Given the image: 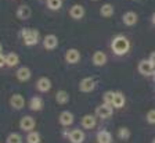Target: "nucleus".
I'll use <instances>...</instances> for the list:
<instances>
[{"mask_svg": "<svg viewBox=\"0 0 155 143\" xmlns=\"http://www.w3.org/2000/svg\"><path fill=\"white\" fill-rule=\"evenodd\" d=\"M118 136H119V139H122V140H127L130 138V131L125 127L120 128V129L118 131Z\"/></svg>", "mask_w": 155, "mask_h": 143, "instance_id": "obj_28", "label": "nucleus"}, {"mask_svg": "<svg viewBox=\"0 0 155 143\" xmlns=\"http://www.w3.org/2000/svg\"><path fill=\"white\" fill-rule=\"evenodd\" d=\"M111 47H112V50H114V53H115V54L123 56V54H126V53L129 52L130 42L126 39L125 36H116L115 39L112 40Z\"/></svg>", "mask_w": 155, "mask_h": 143, "instance_id": "obj_1", "label": "nucleus"}, {"mask_svg": "<svg viewBox=\"0 0 155 143\" xmlns=\"http://www.w3.org/2000/svg\"><path fill=\"white\" fill-rule=\"evenodd\" d=\"M47 6L50 10H60L62 6V0H47Z\"/></svg>", "mask_w": 155, "mask_h": 143, "instance_id": "obj_26", "label": "nucleus"}, {"mask_svg": "<svg viewBox=\"0 0 155 143\" xmlns=\"http://www.w3.org/2000/svg\"><path fill=\"white\" fill-rule=\"evenodd\" d=\"M81 90L82 92H91L94 88H96V79L94 78H84V79H82V82H81Z\"/></svg>", "mask_w": 155, "mask_h": 143, "instance_id": "obj_6", "label": "nucleus"}, {"mask_svg": "<svg viewBox=\"0 0 155 143\" xmlns=\"http://www.w3.org/2000/svg\"><path fill=\"white\" fill-rule=\"evenodd\" d=\"M152 77H154V81H155V71H154V74H152Z\"/></svg>", "mask_w": 155, "mask_h": 143, "instance_id": "obj_35", "label": "nucleus"}, {"mask_svg": "<svg viewBox=\"0 0 155 143\" xmlns=\"http://www.w3.org/2000/svg\"><path fill=\"white\" fill-rule=\"evenodd\" d=\"M122 21L125 25L127 26H133L137 24V21H139V17H137V14L134 13V11H127V13L123 14L122 17Z\"/></svg>", "mask_w": 155, "mask_h": 143, "instance_id": "obj_5", "label": "nucleus"}, {"mask_svg": "<svg viewBox=\"0 0 155 143\" xmlns=\"http://www.w3.org/2000/svg\"><path fill=\"white\" fill-rule=\"evenodd\" d=\"M147 121L150 124H155V110H150L147 113Z\"/></svg>", "mask_w": 155, "mask_h": 143, "instance_id": "obj_30", "label": "nucleus"}, {"mask_svg": "<svg viewBox=\"0 0 155 143\" xmlns=\"http://www.w3.org/2000/svg\"><path fill=\"white\" fill-rule=\"evenodd\" d=\"M150 61L154 64V67H155V52H152L151 54H150Z\"/></svg>", "mask_w": 155, "mask_h": 143, "instance_id": "obj_31", "label": "nucleus"}, {"mask_svg": "<svg viewBox=\"0 0 155 143\" xmlns=\"http://www.w3.org/2000/svg\"><path fill=\"white\" fill-rule=\"evenodd\" d=\"M42 106H43V100H42V97H32L31 99V101H29V107H31V110H33V111H39L40 108H42Z\"/></svg>", "mask_w": 155, "mask_h": 143, "instance_id": "obj_22", "label": "nucleus"}, {"mask_svg": "<svg viewBox=\"0 0 155 143\" xmlns=\"http://www.w3.org/2000/svg\"><path fill=\"white\" fill-rule=\"evenodd\" d=\"M114 11H115V10H114V6H112V4H110V3L103 4V6H101V9H100L101 15L105 17V18H108V17H112Z\"/></svg>", "mask_w": 155, "mask_h": 143, "instance_id": "obj_21", "label": "nucleus"}, {"mask_svg": "<svg viewBox=\"0 0 155 143\" xmlns=\"http://www.w3.org/2000/svg\"><path fill=\"white\" fill-rule=\"evenodd\" d=\"M4 64H6V57L0 54V67H3Z\"/></svg>", "mask_w": 155, "mask_h": 143, "instance_id": "obj_32", "label": "nucleus"}, {"mask_svg": "<svg viewBox=\"0 0 155 143\" xmlns=\"http://www.w3.org/2000/svg\"><path fill=\"white\" fill-rule=\"evenodd\" d=\"M114 96H115V92H107L105 94H104V101H105V104H112L114 101Z\"/></svg>", "mask_w": 155, "mask_h": 143, "instance_id": "obj_29", "label": "nucleus"}, {"mask_svg": "<svg viewBox=\"0 0 155 143\" xmlns=\"http://www.w3.org/2000/svg\"><path fill=\"white\" fill-rule=\"evenodd\" d=\"M7 143H22V138L19 136V133H10L7 136Z\"/></svg>", "mask_w": 155, "mask_h": 143, "instance_id": "obj_27", "label": "nucleus"}, {"mask_svg": "<svg viewBox=\"0 0 155 143\" xmlns=\"http://www.w3.org/2000/svg\"><path fill=\"white\" fill-rule=\"evenodd\" d=\"M155 71V67L150 60H141L139 64V72L145 77H148V75H152Z\"/></svg>", "mask_w": 155, "mask_h": 143, "instance_id": "obj_3", "label": "nucleus"}, {"mask_svg": "<svg viewBox=\"0 0 155 143\" xmlns=\"http://www.w3.org/2000/svg\"><path fill=\"white\" fill-rule=\"evenodd\" d=\"M112 113H114L112 107H111L110 104H105V103L96 108V115L100 118H110L112 115Z\"/></svg>", "mask_w": 155, "mask_h": 143, "instance_id": "obj_4", "label": "nucleus"}, {"mask_svg": "<svg viewBox=\"0 0 155 143\" xmlns=\"http://www.w3.org/2000/svg\"><path fill=\"white\" fill-rule=\"evenodd\" d=\"M69 14H71V17L75 18V20H81L82 17L84 15L83 6H81V4H75V6H72L71 10H69Z\"/></svg>", "mask_w": 155, "mask_h": 143, "instance_id": "obj_10", "label": "nucleus"}, {"mask_svg": "<svg viewBox=\"0 0 155 143\" xmlns=\"http://www.w3.org/2000/svg\"><path fill=\"white\" fill-rule=\"evenodd\" d=\"M107 63V56L104 52H96L93 54V64L100 67V65H104Z\"/></svg>", "mask_w": 155, "mask_h": 143, "instance_id": "obj_15", "label": "nucleus"}, {"mask_svg": "<svg viewBox=\"0 0 155 143\" xmlns=\"http://www.w3.org/2000/svg\"><path fill=\"white\" fill-rule=\"evenodd\" d=\"M2 49H3V46H2V43H0V54H2Z\"/></svg>", "mask_w": 155, "mask_h": 143, "instance_id": "obj_34", "label": "nucleus"}, {"mask_svg": "<svg viewBox=\"0 0 155 143\" xmlns=\"http://www.w3.org/2000/svg\"><path fill=\"white\" fill-rule=\"evenodd\" d=\"M21 36H22L25 45L28 46H33L39 42V32L35 29H24L21 32Z\"/></svg>", "mask_w": 155, "mask_h": 143, "instance_id": "obj_2", "label": "nucleus"}, {"mask_svg": "<svg viewBox=\"0 0 155 143\" xmlns=\"http://www.w3.org/2000/svg\"><path fill=\"white\" fill-rule=\"evenodd\" d=\"M32 14V10H31V7L28 4H22V6L18 7V10H17V17H18L19 20H28L29 17Z\"/></svg>", "mask_w": 155, "mask_h": 143, "instance_id": "obj_7", "label": "nucleus"}, {"mask_svg": "<svg viewBox=\"0 0 155 143\" xmlns=\"http://www.w3.org/2000/svg\"><path fill=\"white\" fill-rule=\"evenodd\" d=\"M43 45H45L46 49L48 50H53L57 47L58 45V39H57V36L55 35H47L45 38V40H43Z\"/></svg>", "mask_w": 155, "mask_h": 143, "instance_id": "obj_11", "label": "nucleus"}, {"mask_svg": "<svg viewBox=\"0 0 155 143\" xmlns=\"http://www.w3.org/2000/svg\"><path fill=\"white\" fill-rule=\"evenodd\" d=\"M65 60H67L69 64H75L81 60V53L78 52L76 49H69L65 53Z\"/></svg>", "mask_w": 155, "mask_h": 143, "instance_id": "obj_8", "label": "nucleus"}, {"mask_svg": "<svg viewBox=\"0 0 155 143\" xmlns=\"http://www.w3.org/2000/svg\"><path fill=\"white\" fill-rule=\"evenodd\" d=\"M19 61L18 56L15 54V53H8V54L6 56V64L8 65V67H14V65H17Z\"/></svg>", "mask_w": 155, "mask_h": 143, "instance_id": "obj_23", "label": "nucleus"}, {"mask_svg": "<svg viewBox=\"0 0 155 143\" xmlns=\"http://www.w3.org/2000/svg\"><path fill=\"white\" fill-rule=\"evenodd\" d=\"M112 142V136L108 131H100L97 133V143H111Z\"/></svg>", "mask_w": 155, "mask_h": 143, "instance_id": "obj_16", "label": "nucleus"}, {"mask_svg": "<svg viewBox=\"0 0 155 143\" xmlns=\"http://www.w3.org/2000/svg\"><path fill=\"white\" fill-rule=\"evenodd\" d=\"M60 122H61V125H64V127L71 125V124L74 122V115H72V113H69V111H62V113L60 114Z\"/></svg>", "mask_w": 155, "mask_h": 143, "instance_id": "obj_14", "label": "nucleus"}, {"mask_svg": "<svg viewBox=\"0 0 155 143\" xmlns=\"http://www.w3.org/2000/svg\"><path fill=\"white\" fill-rule=\"evenodd\" d=\"M82 125H83L84 128H87V129H91V128L96 127V117L94 115H84L83 118H82Z\"/></svg>", "mask_w": 155, "mask_h": 143, "instance_id": "obj_19", "label": "nucleus"}, {"mask_svg": "<svg viewBox=\"0 0 155 143\" xmlns=\"http://www.w3.org/2000/svg\"><path fill=\"white\" fill-rule=\"evenodd\" d=\"M152 24H154V25H155V13L152 14Z\"/></svg>", "mask_w": 155, "mask_h": 143, "instance_id": "obj_33", "label": "nucleus"}, {"mask_svg": "<svg viewBox=\"0 0 155 143\" xmlns=\"http://www.w3.org/2000/svg\"><path fill=\"white\" fill-rule=\"evenodd\" d=\"M19 127L24 131H32L35 128V120L32 117H24L19 122Z\"/></svg>", "mask_w": 155, "mask_h": 143, "instance_id": "obj_13", "label": "nucleus"}, {"mask_svg": "<svg viewBox=\"0 0 155 143\" xmlns=\"http://www.w3.org/2000/svg\"><path fill=\"white\" fill-rule=\"evenodd\" d=\"M152 143H155V139H154V140H152Z\"/></svg>", "mask_w": 155, "mask_h": 143, "instance_id": "obj_36", "label": "nucleus"}, {"mask_svg": "<svg viewBox=\"0 0 155 143\" xmlns=\"http://www.w3.org/2000/svg\"><path fill=\"white\" fill-rule=\"evenodd\" d=\"M17 78L22 82L28 81V79L31 78V70H29L28 67H21V68L17 71Z\"/></svg>", "mask_w": 155, "mask_h": 143, "instance_id": "obj_17", "label": "nucleus"}, {"mask_svg": "<svg viewBox=\"0 0 155 143\" xmlns=\"http://www.w3.org/2000/svg\"><path fill=\"white\" fill-rule=\"evenodd\" d=\"M10 104H11L15 110H19V108H22L24 106H25V100H24V97L21 94H14V96H11V99H10Z\"/></svg>", "mask_w": 155, "mask_h": 143, "instance_id": "obj_12", "label": "nucleus"}, {"mask_svg": "<svg viewBox=\"0 0 155 143\" xmlns=\"http://www.w3.org/2000/svg\"><path fill=\"white\" fill-rule=\"evenodd\" d=\"M51 88V82L48 78H40L38 81V89L40 92H48Z\"/></svg>", "mask_w": 155, "mask_h": 143, "instance_id": "obj_20", "label": "nucleus"}, {"mask_svg": "<svg viewBox=\"0 0 155 143\" xmlns=\"http://www.w3.org/2000/svg\"><path fill=\"white\" fill-rule=\"evenodd\" d=\"M26 142L28 143H40V135H39V132H35V131L29 132L28 136H26Z\"/></svg>", "mask_w": 155, "mask_h": 143, "instance_id": "obj_25", "label": "nucleus"}, {"mask_svg": "<svg viewBox=\"0 0 155 143\" xmlns=\"http://www.w3.org/2000/svg\"><path fill=\"white\" fill-rule=\"evenodd\" d=\"M125 96H123V93H120V92H115V96H114V101H112V106L116 108H122L123 106H125Z\"/></svg>", "mask_w": 155, "mask_h": 143, "instance_id": "obj_18", "label": "nucleus"}, {"mask_svg": "<svg viewBox=\"0 0 155 143\" xmlns=\"http://www.w3.org/2000/svg\"><path fill=\"white\" fill-rule=\"evenodd\" d=\"M55 99H57V101L60 104H65V103H68V100H69V94L64 90H60V92H57V94H55Z\"/></svg>", "mask_w": 155, "mask_h": 143, "instance_id": "obj_24", "label": "nucleus"}, {"mask_svg": "<svg viewBox=\"0 0 155 143\" xmlns=\"http://www.w3.org/2000/svg\"><path fill=\"white\" fill-rule=\"evenodd\" d=\"M68 138H69V140H71L72 143H82L84 140V133L82 132L81 129H74L69 132Z\"/></svg>", "mask_w": 155, "mask_h": 143, "instance_id": "obj_9", "label": "nucleus"}]
</instances>
